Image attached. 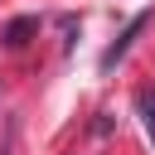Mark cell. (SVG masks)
I'll list each match as a JSON object with an SVG mask.
<instances>
[{
  "mask_svg": "<svg viewBox=\"0 0 155 155\" xmlns=\"http://www.w3.org/2000/svg\"><path fill=\"white\" fill-rule=\"evenodd\" d=\"M29 29H34V19H15V24H10V29H5V39H10V44H15V48H19V44H24V34H29Z\"/></svg>",
  "mask_w": 155,
  "mask_h": 155,
  "instance_id": "cell-3",
  "label": "cell"
},
{
  "mask_svg": "<svg viewBox=\"0 0 155 155\" xmlns=\"http://www.w3.org/2000/svg\"><path fill=\"white\" fill-rule=\"evenodd\" d=\"M140 24H145V19H131V24H126V34H121V39H116V44H111V48L102 53V68H111V63H116V58H121V53L131 48V39H136V29H140Z\"/></svg>",
  "mask_w": 155,
  "mask_h": 155,
  "instance_id": "cell-2",
  "label": "cell"
},
{
  "mask_svg": "<svg viewBox=\"0 0 155 155\" xmlns=\"http://www.w3.org/2000/svg\"><path fill=\"white\" fill-rule=\"evenodd\" d=\"M136 111H140V131H145V140L155 145V87H140V92H136Z\"/></svg>",
  "mask_w": 155,
  "mask_h": 155,
  "instance_id": "cell-1",
  "label": "cell"
}]
</instances>
